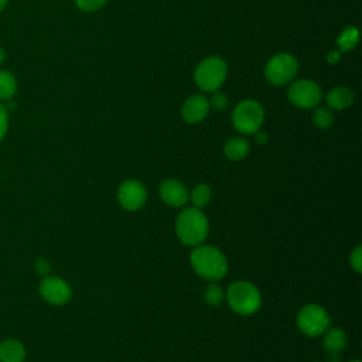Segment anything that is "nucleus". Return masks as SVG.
Here are the masks:
<instances>
[{
	"label": "nucleus",
	"instance_id": "1",
	"mask_svg": "<svg viewBox=\"0 0 362 362\" xmlns=\"http://www.w3.org/2000/svg\"><path fill=\"white\" fill-rule=\"evenodd\" d=\"M189 263L195 273L205 280H221L228 272V260L225 255L215 246L197 245L189 253Z\"/></svg>",
	"mask_w": 362,
	"mask_h": 362
},
{
	"label": "nucleus",
	"instance_id": "2",
	"mask_svg": "<svg viewBox=\"0 0 362 362\" xmlns=\"http://www.w3.org/2000/svg\"><path fill=\"white\" fill-rule=\"evenodd\" d=\"M209 232V222L202 209L189 206L184 208L175 219V233L187 246L201 245Z\"/></svg>",
	"mask_w": 362,
	"mask_h": 362
},
{
	"label": "nucleus",
	"instance_id": "3",
	"mask_svg": "<svg viewBox=\"0 0 362 362\" xmlns=\"http://www.w3.org/2000/svg\"><path fill=\"white\" fill-rule=\"evenodd\" d=\"M226 301L236 314L252 315L262 305V294L255 284L246 280H238L229 284Z\"/></svg>",
	"mask_w": 362,
	"mask_h": 362
},
{
	"label": "nucleus",
	"instance_id": "4",
	"mask_svg": "<svg viewBox=\"0 0 362 362\" xmlns=\"http://www.w3.org/2000/svg\"><path fill=\"white\" fill-rule=\"evenodd\" d=\"M228 75V65L221 57H208L202 59L194 72L197 86L204 92H215L225 82Z\"/></svg>",
	"mask_w": 362,
	"mask_h": 362
},
{
	"label": "nucleus",
	"instance_id": "5",
	"mask_svg": "<svg viewBox=\"0 0 362 362\" xmlns=\"http://www.w3.org/2000/svg\"><path fill=\"white\" fill-rule=\"evenodd\" d=\"M264 120L263 106L255 99L239 102L232 112L233 127L242 134H253L260 130Z\"/></svg>",
	"mask_w": 362,
	"mask_h": 362
},
{
	"label": "nucleus",
	"instance_id": "6",
	"mask_svg": "<svg viewBox=\"0 0 362 362\" xmlns=\"http://www.w3.org/2000/svg\"><path fill=\"white\" fill-rule=\"evenodd\" d=\"M328 311L315 303L305 304L297 314V327L305 337H320L329 328Z\"/></svg>",
	"mask_w": 362,
	"mask_h": 362
},
{
	"label": "nucleus",
	"instance_id": "7",
	"mask_svg": "<svg viewBox=\"0 0 362 362\" xmlns=\"http://www.w3.org/2000/svg\"><path fill=\"white\" fill-rule=\"evenodd\" d=\"M297 72L298 62L296 57L288 52H280L273 55L264 66L266 79L276 86H281L291 82Z\"/></svg>",
	"mask_w": 362,
	"mask_h": 362
},
{
	"label": "nucleus",
	"instance_id": "8",
	"mask_svg": "<svg viewBox=\"0 0 362 362\" xmlns=\"http://www.w3.org/2000/svg\"><path fill=\"white\" fill-rule=\"evenodd\" d=\"M288 100L300 109L315 107L322 98L321 88L311 79L294 81L287 90Z\"/></svg>",
	"mask_w": 362,
	"mask_h": 362
},
{
	"label": "nucleus",
	"instance_id": "9",
	"mask_svg": "<svg viewBox=\"0 0 362 362\" xmlns=\"http://www.w3.org/2000/svg\"><path fill=\"white\" fill-rule=\"evenodd\" d=\"M38 290L41 297L52 305H64L69 303L72 297L71 286L64 279L57 276H44Z\"/></svg>",
	"mask_w": 362,
	"mask_h": 362
},
{
	"label": "nucleus",
	"instance_id": "10",
	"mask_svg": "<svg viewBox=\"0 0 362 362\" xmlns=\"http://www.w3.org/2000/svg\"><path fill=\"white\" fill-rule=\"evenodd\" d=\"M117 199L122 208L127 211H139L147 201V189L137 180H127L117 189Z\"/></svg>",
	"mask_w": 362,
	"mask_h": 362
},
{
	"label": "nucleus",
	"instance_id": "11",
	"mask_svg": "<svg viewBox=\"0 0 362 362\" xmlns=\"http://www.w3.org/2000/svg\"><path fill=\"white\" fill-rule=\"evenodd\" d=\"M160 197L168 206L181 208L188 201V191L181 181L167 178L160 185Z\"/></svg>",
	"mask_w": 362,
	"mask_h": 362
},
{
	"label": "nucleus",
	"instance_id": "12",
	"mask_svg": "<svg viewBox=\"0 0 362 362\" xmlns=\"http://www.w3.org/2000/svg\"><path fill=\"white\" fill-rule=\"evenodd\" d=\"M209 102L208 99L204 96V95H192L189 96L184 105H182V109H181V115H182V119L189 123V124H197V123H201L208 112H209Z\"/></svg>",
	"mask_w": 362,
	"mask_h": 362
},
{
	"label": "nucleus",
	"instance_id": "13",
	"mask_svg": "<svg viewBox=\"0 0 362 362\" xmlns=\"http://www.w3.org/2000/svg\"><path fill=\"white\" fill-rule=\"evenodd\" d=\"M354 92L346 86H335L325 96L328 107L335 110H344L349 107L354 103Z\"/></svg>",
	"mask_w": 362,
	"mask_h": 362
},
{
	"label": "nucleus",
	"instance_id": "14",
	"mask_svg": "<svg viewBox=\"0 0 362 362\" xmlns=\"http://www.w3.org/2000/svg\"><path fill=\"white\" fill-rule=\"evenodd\" d=\"M25 348L18 339H4L0 342V362H24Z\"/></svg>",
	"mask_w": 362,
	"mask_h": 362
},
{
	"label": "nucleus",
	"instance_id": "15",
	"mask_svg": "<svg viewBox=\"0 0 362 362\" xmlns=\"http://www.w3.org/2000/svg\"><path fill=\"white\" fill-rule=\"evenodd\" d=\"M249 141L245 137H230L223 144V156L230 161H240L249 153Z\"/></svg>",
	"mask_w": 362,
	"mask_h": 362
},
{
	"label": "nucleus",
	"instance_id": "16",
	"mask_svg": "<svg viewBox=\"0 0 362 362\" xmlns=\"http://www.w3.org/2000/svg\"><path fill=\"white\" fill-rule=\"evenodd\" d=\"M322 335H324L322 345L325 351L329 354H338L346 345V335L339 328H328Z\"/></svg>",
	"mask_w": 362,
	"mask_h": 362
},
{
	"label": "nucleus",
	"instance_id": "17",
	"mask_svg": "<svg viewBox=\"0 0 362 362\" xmlns=\"http://www.w3.org/2000/svg\"><path fill=\"white\" fill-rule=\"evenodd\" d=\"M17 92V79L16 76L7 71L0 69V102L10 100Z\"/></svg>",
	"mask_w": 362,
	"mask_h": 362
},
{
	"label": "nucleus",
	"instance_id": "18",
	"mask_svg": "<svg viewBox=\"0 0 362 362\" xmlns=\"http://www.w3.org/2000/svg\"><path fill=\"white\" fill-rule=\"evenodd\" d=\"M211 197H212V191H211L209 185L205 182L197 184L192 188V191L188 194V199L192 202V206L199 208V209L209 204Z\"/></svg>",
	"mask_w": 362,
	"mask_h": 362
},
{
	"label": "nucleus",
	"instance_id": "19",
	"mask_svg": "<svg viewBox=\"0 0 362 362\" xmlns=\"http://www.w3.org/2000/svg\"><path fill=\"white\" fill-rule=\"evenodd\" d=\"M358 40H359V31L355 27H346L338 35L337 44L341 51H349L358 44Z\"/></svg>",
	"mask_w": 362,
	"mask_h": 362
},
{
	"label": "nucleus",
	"instance_id": "20",
	"mask_svg": "<svg viewBox=\"0 0 362 362\" xmlns=\"http://www.w3.org/2000/svg\"><path fill=\"white\" fill-rule=\"evenodd\" d=\"M204 298L206 301L208 305L211 307H218L223 303L225 300V291L222 290L221 286H218L215 281H212L211 284H208V287L205 288L204 293Z\"/></svg>",
	"mask_w": 362,
	"mask_h": 362
},
{
	"label": "nucleus",
	"instance_id": "21",
	"mask_svg": "<svg viewBox=\"0 0 362 362\" xmlns=\"http://www.w3.org/2000/svg\"><path fill=\"white\" fill-rule=\"evenodd\" d=\"M313 122L318 129H328L334 123V115L327 107H317L313 113Z\"/></svg>",
	"mask_w": 362,
	"mask_h": 362
},
{
	"label": "nucleus",
	"instance_id": "22",
	"mask_svg": "<svg viewBox=\"0 0 362 362\" xmlns=\"http://www.w3.org/2000/svg\"><path fill=\"white\" fill-rule=\"evenodd\" d=\"M211 93H212V96H211V99H208L209 107H212L216 112L225 110L228 107V98H226V95L223 92H219V89L215 90V92H211Z\"/></svg>",
	"mask_w": 362,
	"mask_h": 362
},
{
	"label": "nucleus",
	"instance_id": "23",
	"mask_svg": "<svg viewBox=\"0 0 362 362\" xmlns=\"http://www.w3.org/2000/svg\"><path fill=\"white\" fill-rule=\"evenodd\" d=\"M107 0H75V4L82 11H96L102 6H105Z\"/></svg>",
	"mask_w": 362,
	"mask_h": 362
},
{
	"label": "nucleus",
	"instance_id": "24",
	"mask_svg": "<svg viewBox=\"0 0 362 362\" xmlns=\"http://www.w3.org/2000/svg\"><path fill=\"white\" fill-rule=\"evenodd\" d=\"M7 129H8V109L3 102H0V141L4 139Z\"/></svg>",
	"mask_w": 362,
	"mask_h": 362
},
{
	"label": "nucleus",
	"instance_id": "25",
	"mask_svg": "<svg viewBox=\"0 0 362 362\" xmlns=\"http://www.w3.org/2000/svg\"><path fill=\"white\" fill-rule=\"evenodd\" d=\"M349 263H351V267L356 272V273H361L362 272V247L361 246H356L352 253H351V257H349Z\"/></svg>",
	"mask_w": 362,
	"mask_h": 362
},
{
	"label": "nucleus",
	"instance_id": "26",
	"mask_svg": "<svg viewBox=\"0 0 362 362\" xmlns=\"http://www.w3.org/2000/svg\"><path fill=\"white\" fill-rule=\"evenodd\" d=\"M34 267H35L37 274H40V276H42V277H44V276H48V273H49V270H51L49 262H48L47 259H44V257L37 259Z\"/></svg>",
	"mask_w": 362,
	"mask_h": 362
},
{
	"label": "nucleus",
	"instance_id": "27",
	"mask_svg": "<svg viewBox=\"0 0 362 362\" xmlns=\"http://www.w3.org/2000/svg\"><path fill=\"white\" fill-rule=\"evenodd\" d=\"M253 134H255V140H256L259 144H264V143L267 141V134H266L264 132L257 130V132L253 133Z\"/></svg>",
	"mask_w": 362,
	"mask_h": 362
},
{
	"label": "nucleus",
	"instance_id": "28",
	"mask_svg": "<svg viewBox=\"0 0 362 362\" xmlns=\"http://www.w3.org/2000/svg\"><path fill=\"white\" fill-rule=\"evenodd\" d=\"M327 61H328L329 64H337V62L339 61V52H338V51H331V52H328Z\"/></svg>",
	"mask_w": 362,
	"mask_h": 362
},
{
	"label": "nucleus",
	"instance_id": "29",
	"mask_svg": "<svg viewBox=\"0 0 362 362\" xmlns=\"http://www.w3.org/2000/svg\"><path fill=\"white\" fill-rule=\"evenodd\" d=\"M6 61V51L4 48L0 45V64H3Z\"/></svg>",
	"mask_w": 362,
	"mask_h": 362
},
{
	"label": "nucleus",
	"instance_id": "30",
	"mask_svg": "<svg viewBox=\"0 0 362 362\" xmlns=\"http://www.w3.org/2000/svg\"><path fill=\"white\" fill-rule=\"evenodd\" d=\"M7 3H8V0H0V13L4 10V7L7 6Z\"/></svg>",
	"mask_w": 362,
	"mask_h": 362
},
{
	"label": "nucleus",
	"instance_id": "31",
	"mask_svg": "<svg viewBox=\"0 0 362 362\" xmlns=\"http://www.w3.org/2000/svg\"><path fill=\"white\" fill-rule=\"evenodd\" d=\"M349 362H361L359 359H354V361H349Z\"/></svg>",
	"mask_w": 362,
	"mask_h": 362
}]
</instances>
